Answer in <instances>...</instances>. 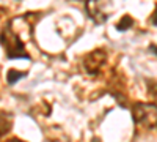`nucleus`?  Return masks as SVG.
<instances>
[{
  "mask_svg": "<svg viewBox=\"0 0 157 142\" xmlns=\"http://www.w3.org/2000/svg\"><path fill=\"white\" fill-rule=\"evenodd\" d=\"M151 49H152V51H154V54H155V55H157V47H155V46H151Z\"/></svg>",
  "mask_w": 157,
  "mask_h": 142,
  "instance_id": "obj_8",
  "label": "nucleus"
},
{
  "mask_svg": "<svg viewBox=\"0 0 157 142\" xmlns=\"http://www.w3.org/2000/svg\"><path fill=\"white\" fill-rule=\"evenodd\" d=\"M105 62H107V55L104 51H93L83 59V68L90 74H98L99 70L105 65Z\"/></svg>",
  "mask_w": 157,
  "mask_h": 142,
  "instance_id": "obj_3",
  "label": "nucleus"
},
{
  "mask_svg": "<svg viewBox=\"0 0 157 142\" xmlns=\"http://www.w3.org/2000/svg\"><path fill=\"white\" fill-rule=\"evenodd\" d=\"M152 24H154V25H157V8H155L154 14H152Z\"/></svg>",
  "mask_w": 157,
  "mask_h": 142,
  "instance_id": "obj_7",
  "label": "nucleus"
},
{
  "mask_svg": "<svg viewBox=\"0 0 157 142\" xmlns=\"http://www.w3.org/2000/svg\"><path fill=\"white\" fill-rule=\"evenodd\" d=\"M25 76V73H22V71H17V70H10L8 71V74H6V79H8V82L10 84H14V82H17L21 77H24Z\"/></svg>",
  "mask_w": 157,
  "mask_h": 142,
  "instance_id": "obj_5",
  "label": "nucleus"
},
{
  "mask_svg": "<svg viewBox=\"0 0 157 142\" xmlns=\"http://www.w3.org/2000/svg\"><path fill=\"white\" fill-rule=\"evenodd\" d=\"M132 25H134V21L130 19V16H124V18H123V21L118 22L116 29H118V30H127L129 27H132Z\"/></svg>",
  "mask_w": 157,
  "mask_h": 142,
  "instance_id": "obj_6",
  "label": "nucleus"
},
{
  "mask_svg": "<svg viewBox=\"0 0 157 142\" xmlns=\"http://www.w3.org/2000/svg\"><path fill=\"white\" fill-rule=\"evenodd\" d=\"M132 115L137 125L152 130L157 126V106L152 103H137L132 106Z\"/></svg>",
  "mask_w": 157,
  "mask_h": 142,
  "instance_id": "obj_2",
  "label": "nucleus"
},
{
  "mask_svg": "<svg viewBox=\"0 0 157 142\" xmlns=\"http://www.w3.org/2000/svg\"><path fill=\"white\" fill-rule=\"evenodd\" d=\"M0 43H2L8 59H30L27 49H25L24 41L21 40L19 33L11 27V24H8L6 27L2 30Z\"/></svg>",
  "mask_w": 157,
  "mask_h": 142,
  "instance_id": "obj_1",
  "label": "nucleus"
},
{
  "mask_svg": "<svg viewBox=\"0 0 157 142\" xmlns=\"http://www.w3.org/2000/svg\"><path fill=\"white\" fill-rule=\"evenodd\" d=\"M11 128V117L10 114H5L2 112L0 114V137H3Z\"/></svg>",
  "mask_w": 157,
  "mask_h": 142,
  "instance_id": "obj_4",
  "label": "nucleus"
}]
</instances>
